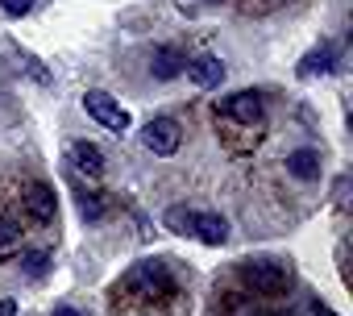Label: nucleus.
Masks as SVG:
<instances>
[{
    "instance_id": "1",
    "label": "nucleus",
    "mask_w": 353,
    "mask_h": 316,
    "mask_svg": "<svg viewBox=\"0 0 353 316\" xmlns=\"http://www.w3.org/2000/svg\"><path fill=\"white\" fill-rule=\"evenodd\" d=\"M237 279L258 295H283L291 287V266L279 258H245L237 266Z\"/></svg>"
},
{
    "instance_id": "2",
    "label": "nucleus",
    "mask_w": 353,
    "mask_h": 316,
    "mask_svg": "<svg viewBox=\"0 0 353 316\" xmlns=\"http://www.w3.org/2000/svg\"><path fill=\"white\" fill-rule=\"evenodd\" d=\"M216 117H229L233 125H250V129H262V121H266V104H262V96L258 92H233L225 104H216Z\"/></svg>"
},
{
    "instance_id": "3",
    "label": "nucleus",
    "mask_w": 353,
    "mask_h": 316,
    "mask_svg": "<svg viewBox=\"0 0 353 316\" xmlns=\"http://www.w3.org/2000/svg\"><path fill=\"white\" fill-rule=\"evenodd\" d=\"M179 141H183V129H179V121H170V117H154V121L141 125V146L154 150L158 158H170L174 150H179Z\"/></svg>"
},
{
    "instance_id": "4",
    "label": "nucleus",
    "mask_w": 353,
    "mask_h": 316,
    "mask_svg": "<svg viewBox=\"0 0 353 316\" xmlns=\"http://www.w3.org/2000/svg\"><path fill=\"white\" fill-rule=\"evenodd\" d=\"M83 108H88V117L96 121V125H104L108 133H125L133 121H129V112L108 96V92H83Z\"/></svg>"
},
{
    "instance_id": "5",
    "label": "nucleus",
    "mask_w": 353,
    "mask_h": 316,
    "mask_svg": "<svg viewBox=\"0 0 353 316\" xmlns=\"http://www.w3.org/2000/svg\"><path fill=\"white\" fill-rule=\"evenodd\" d=\"M26 213H30L34 225H54V217H59L54 188H50V184H30V192H26Z\"/></svg>"
},
{
    "instance_id": "6",
    "label": "nucleus",
    "mask_w": 353,
    "mask_h": 316,
    "mask_svg": "<svg viewBox=\"0 0 353 316\" xmlns=\"http://www.w3.org/2000/svg\"><path fill=\"white\" fill-rule=\"evenodd\" d=\"M183 71H188V79L196 88H221L225 83V63L216 55H196V59L183 63Z\"/></svg>"
},
{
    "instance_id": "7",
    "label": "nucleus",
    "mask_w": 353,
    "mask_h": 316,
    "mask_svg": "<svg viewBox=\"0 0 353 316\" xmlns=\"http://www.w3.org/2000/svg\"><path fill=\"white\" fill-rule=\"evenodd\" d=\"M67 154H71V167H75V171H83L88 179H100V175H104V167H108V163H104V150H100L96 141H71V150H67Z\"/></svg>"
},
{
    "instance_id": "8",
    "label": "nucleus",
    "mask_w": 353,
    "mask_h": 316,
    "mask_svg": "<svg viewBox=\"0 0 353 316\" xmlns=\"http://www.w3.org/2000/svg\"><path fill=\"white\" fill-rule=\"evenodd\" d=\"M192 237H200L204 246H225V241H229V221H225L221 213H196Z\"/></svg>"
},
{
    "instance_id": "9",
    "label": "nucleus",
    "mask_w": 353,
    "mask_h": 316,
    "mask_svg": "<svg viewBox=\"0 0 353 316\" xmlns=\"http://www.w3.org/2000/svg\"><path fill=\"white\" fill-rule=\"evenodd\" d=\"M287 171L295 175V179H303V184H312V179H320V150H291L287 154Z\"/></svg>"
},
{
    "instance_id": "10",
    "label": "nucleus",
    "mask_w": 353,
    "mask_h": 316,
    "mask_svg": "<svg viewBox=\"0 0 353 316\" xmlns=\"http://www.w3.org/2000/svg\"><path fill=\"white\" fill-rule=\"evenodd\" d=\"M183 50H174V46H158L154 50V59H150V71H154V79H174L183 71Z\"/></svg>"
},
{
    "instance_id": "11",
    "label": "nucleus",
    "mask_w": 353,
    "mask_h": 316,
    "mask_svg": "<svg viewBox=\"0 0 353 316\" xmlns=\"http://www.w3.org/2000/svg\"><path fill=\"white\" fill-rule=\"evenodd\" d=\"M129 287H141V291H154V287H170V275H166V266H162L158 258H150V262H141V266L129 275Z\"/></svg>"
},
{
    "instance_id": "12",
    "label": "nucleus",
    "mask_w": 353,
    "mask_h": 316,
    "mask_svg": "<svg viewBox=\"0 0 353 316\" xmlns=\"http://www.w3.org/2000/svg\"><path fill=\"white\" fill-rule=\"evenodd\" d=\"M75 204H79V217L88 221V225H100L104 217H108V204H104V196L100 192H75Z\"/></svg>"
},
{
    "instance_id": "13",
    "label": "nucleus",
    "mask_w": 353,
    "mask_h": 316,
    "mask_svg": "<svg viewBox=\"0 0 353 316\" xmlns=\"http://www.w3.org/2000/svg\"><path fill=\"white\" fill-rule=\"evenodd\" d=\"M192 221H196V208H183V204H170V208L162 213V225H166L170 233H179V237L192 233Z\"/></svg>"
},
{
    "instance_id": "14",
    "label": "nucleus",
    "mask_w": 353,
    "mask_h": 316,
    "mask_svg": "<svg viewBox=\"0 0 353 316\" xmlns=\"http://www.w3.org/2000/svg\"><path fill=\"white\" fill-rule=\"evenodd\" d=\"M332 67H336V46H328V42H324V46H316V50L307 55V63H303L299 71H303V75H312V71H332Z\"/></svg>"
},
{
    "instance_id": "15",
    "label": "nucleus",
    "mask_w": 353,
    "mask_h": 316,
    "mask_svg": "<svg viewBox=\"0 0 353 316\" xmlns=\"http://www.w3.org/2000/svg\"><path fill=\"white\" fill-rule=\"evenodd\" d=\"M21 270H26L30 279H42V275L50 270V250H30V254L21 258Z\"/></svg>"
},
{
    "instance_id": "16",
    "label": "nucleus",
    "mask_w": 353,
    "mask_h": 316,
    "mask_svg": "<svg viewBox=\"0 0 353 316\" xmlns=\"http://www.w3.org/2000/svg\"><path fill=\"white\" fill-rule=\"evenodd\" d=\"M17 241H21V225L9 221V217H0V254H9Z\"/></svg>"
},
{
    "instance_id": "17",
    "label": "nucleus",
    "mask_w": 353,
    "mask_h": 316,
    "mask_svg": "<svg viewBox=\"0 0 353 316\" xmlns=\"http://www.w3.org/2000/svg\"><path fill=\"white\" fill-rule=\"evenodd\" d=\"M17 59H21V67H26V71H30L38 83H50V71H46V67H42V63H38L30 50H17Z\"/></svg>"
},
{
    "instance_id": "18",
    "label": "nucleus",
    "mask_w": 353,
    "mask_h": 316,
    "mask_svg": "<svg viewBox=\"0 0 353 316\" xmlns=\"http://www.w3.org/2000/svg\"><path fill=\"white\" fill-rule=\"evenodd\" d=\"M0 9H5L9 17H26L34 9V0H0Z\"/></svg>"
},
{
    "instance_id": "19",
    "label": "nucleus",
    "mask_w": 353,
    "mask_h": 316,
    "mask_svg": "<svg viewBox=\"0 0 353 316\" xmlns=\"http://www.w3.org/2000/svg\"><path fill=\"white\" fill-rule=\"evenodd\" d=\"M345 196H349V179H345V175H341V179H336V184H332V200H336V204H341V208H345Z\"/></svg>"
},
{
    "instance_id": "20",
    "label": "nucleus",
    "mask_w": 353,
    "mask_h": 316,
    "mask_svg": "<svg viewBox=\"0 0 353 316\" xmlns=\"http://www.w3.org/2000/svg\"><path fill=\"white\" fill-rule=\"evenodd\" d=\"M0 316H17V299H0Z\"/></svg>"
},
{
    "instance_id": "21",
    "label": "nucleus",
    "mask_w": 353,
    "mask_h": 316,
    "mask_svg": "<svg viewBox=\"0 0 353 316\" xmlns=\"http://www.w3.org/2000/svg\"><path fill=\"white\" fill-rule=\"evenodd\" d=\"M50 316H79V308H71V304H59V308H54Z\"/></svg>"
},
{
    "instance_id": "22",
    "label": "nucleus",
    "mask_w": 353,
    "mask_h": 316,
    "mask_svg": "<svg viewBox=\"0 0 353 316\" xmlns=\"http://www.w3.org/2000/svg\"><path fill=\"white\" fill-rule=\"evenodd\" d=\"M312 312H316V316H336V312H332V308H328V304H320V299H316V304H312Z\"/></svg>"
},
{
    "instance_id": "23",
    "label": "nucleus",
    "mask_w": 353,
    "mask_h": 316,
    "mask_svg": "<svg viewBox=\"0 0 353 316\" xmlns=\"http://www.w3.org/2000/svg\"><path fill=\"white\" fill-rule=\"evenodd\" d=\"M279 316H291V312H279Z\"/></svg>"
}]
</instances>
